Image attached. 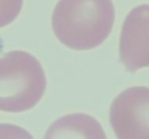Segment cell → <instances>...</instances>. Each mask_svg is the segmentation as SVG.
<instances>
[{"instance_id":"1","label":"cell","mask_w":149,"mask_h":139,"mask_svg":"<svg viewBox=\"0 0 149 139\" xmlns=\"http://www.w3.org/2000/svg\"><path fill=\"white\" fill-rule=\"evenodd\" d=\"M114 23L111 0H59L52 15L56 38L74 50H90L102 44Z\"/></svg>"},{"instance_id":"2","label":"cell","mask_w":149,"mask_h":139,"mask_svg":"<svg viewBox=\"0 0 149 139\" xmlns=\"http://www.w3.org/2000/svg\"><path fill=\"white\" fill-rule=\"evenodd\" d=\"M45 89V73L34 55L15 50L0 57V110H31L41 100Z\"/></svg>"},{"instance_id":"3","label":"cell","mask_w":149,"mask_h":139,"mask_svg":"<svg viewBox=\"0 0 149 139\" xmlns=\"http://www.w3.org/2000/svg\"><path fill=\"white\" fill-rule=\"evenodd\" d=\"M110 124L120 139L149 138V89L131 87L112 101Z\"/></svg>"},{"instance_id":"4","label":"cell","mask_w":149,"mask_h":139,"mask_svg":"<svg viewBox=\"0 0 149 139\" xmlns=\"http://www.w3.org/2000/svg\"><path fill=\"white\" fill-rule=\"evenodd\" d=\"M149 7L142 4L128 15L120 39V60L127 71L149 66Z\"/></svg>"},{"instance_id":"5","label":"cell","mask_w":149,"mask_h":139,"mask_svg":"<svg viewBox=\"0 0 149 139\" xmlns=\"http://www.w3.org/2000/svg\"><path fill=\"white\" fill-rule=\"evenodd\" d=\"M45 138L104 139L106 135L96 119L85 114H72L55 121L45 134Z\"/></svg>"},{"instance_id":"6","label":"cell","mask_w":149,"mask_h":139,"mask_svg":"<svg viewBox=\"0 0 149 139\" xmlns=\"http://www.w3.org/2000/svg\"><path fill=\"white\" fill-rule=\"evenodd\" d=\"M23 0H0V28L13 23L19 15Z\"/></svg>"}]
</instances>
